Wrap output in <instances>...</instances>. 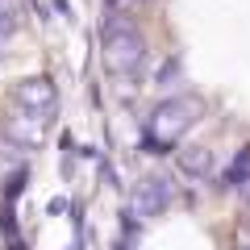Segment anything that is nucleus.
<instances>
[{
  "mask_svg": "<svg viewBox=\"0 0 250 250\" xmlns=\"http://www.w3.org/2000/svg\"><path fill=\"white\" fill-rule=\"evenodd\" d=\"M146 62V42L138 25L125 13H108L104 17V67L117 80H134Z\"/></svg>",
  "mask_w": 250,
  "mask_h": 250,
  "instance_id": "1",
  "label": "nucleus"
},
{
  "mask_svg": "<svg viewBox=\"0 0 250 250\" xmlns=\"http://www.w3.org/2000/svg\"><path fill=\"white\" fill-rule=\"evenodd\" d=\"M196 117H200V100H192V96L163 100V104L150 113V121H146V142L159 146V150H167V146H175L179 138L196 125Z\"/></svg>",
  "mask_w": 250,
  "mask_h": 250,
  "instance_id": "2",
  "label": "nucleus"
},
{
  "mask_svg": "<svg viewBox=\"0 0 250 250\" xmlns=\"http://www.w3.org/2000/svg\"><path fill=\"white\" fill-rule=\"evenodd\" d=\"M54 104H59V92L46 75H25V80L13 83V108H25V113L38 117H50Z\"/></svg>",
  "mask_w": 250,
  "mask_h": 250,
  "instance_id": "3",
  "label": "nucleus"
},
{
  "mask_svg": "<svg viewBox=\"0 0 250 250\" xmlns=\"http://www.w3.org/2000/svg\"><path fill=\"white\" fill-rule=\"evenodd\" d=\"M46 129H50V117L25 113V108H13V113L4 117V138H9L13 146H21V150H29V146H42Z\"/></svg>",
  "mask_w": 250,
  "mask_h": 250,
  "instance_id": "4",
  "label": "nucleus"
},
{
  "mask_svg": "<svg viewBox=\"0 0 250 250\" xmlns=\"http://www.w3.org/2000/svg\"><path fill=\"white\" fill-rule=\"evenodd\" d=\"M167 205H171V179H163V175H146L129 196L134 217H159Z\"/></svg>",
  "mask_w": 250,
  "mask_h": 250,
  "instance_id": "5",
  "label": "nucleus"
},
{
  "mask_svg": "<svg viewBox=\"0 0 250 250\" xmlns=\"http://www.w3.org/2000/svg\"><path fill=\"white\" fill-rule=\"evenodd\" d=\"M179 167H184L188 175H208V171H213V154H208L205 146H192V150L179 154Z\"/></svg>",
  "mask_w": 250,
  "mask_h": 250,
  "instance_id": "6",
  "label": "nucleus"
},
{
  "mask_svg": "<svg viewBox=\"0 0 250 250\" xmlns=\"http://www.w3.org/2000/svg\"><path fill=\"white\" fill-rule=\"evenodd\" d=\"M13 0H0V42H9V34H13Z\"/></svg>",
  "mask_w": 250,
  "mask_h": 250,
  "instance_id": "7",
  "label": "nucleus"
},
{
  "mask_svg": "<svg viewBox=\"0 0 250 250\" xmlns=\"http://www.w3.org/2000/svg\"><path fill=\"white\" fill-rule=\"evenodd\" d=\"M233 242H238V250H250V221H242V229H238Z\"/></svg>",
  "mask_w": 250,
  "mask_h": 250,
  "instance_id": "8",
  "label": "nucleus"
},
{
  "mask_svg": "<svg viewBox=\"0 0 250 250\" xmlns=\"http://www.w3.org/2000/svg\"><path fill=\"white\" fill-rule=\"evenodd\" d=\"M242 205H246V213H250V179L242 184Z\"/></svg>",
  "mask_w": 250,
  "mask_h": 250,
  "instance_id": "9",
  "label": "nucleus"
},
{
  "mask_svg": "<svg viewBox=\"0 0 250 250\" xmlns=\"http://www.w3.org/2000/svg\"><path fill=\"white\" fill-rule=\"evenodd\" d=\"M0 59H4V42H0Z\"/></svg>",
  "mask_w": 250,
  "mask_h": 250,
  "instance_id": "10",
  "label": "nucleus"
}]
</instances>
